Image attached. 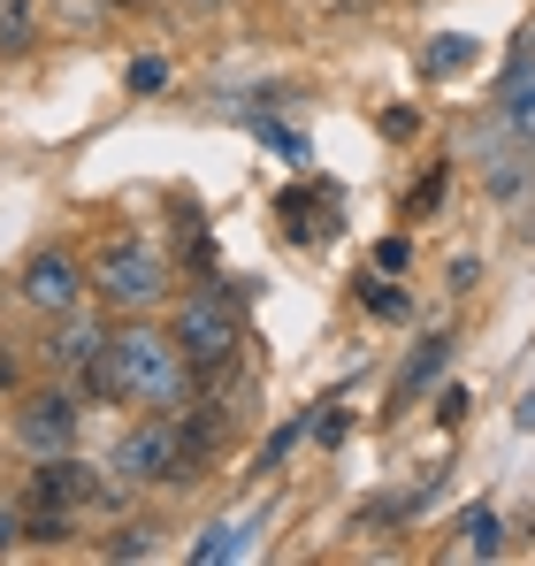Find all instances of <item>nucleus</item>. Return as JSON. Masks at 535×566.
Here are the masks:
<instances>
[{"label": "nucleus", "mask_w": 535, "mask_h": 566, "mask_svg": "<svg viewBox=\"0 0 535 566\" xmlns=\"http://www.w3.org/2000/svg\"><path fill=\"white\" fill-rule=\"evenodd\" d=\"M39 314H77V298H85V269L62 253V245H46V253H31L23 261V283H15Z\"/></svg>", "instance_id": "5"}, {"label": "nucleus", "mask_w": 535, "mask_h": 566, "mask_svg": "<svg viewBox=\"0 0 535 566\" xmlns=\"http://www.w3.org/2000/svg\"><path fill=\"white\" fill-rule=\"evenodd\" d=\"M154 552V528H123L115 544H107V559H146Z\"/></svg>", "instance_id": "16"}, {"label": "nucleus", "mask_w": 535, "mask_h": 566, "mask_svg": "<svg viewBox=\"0 0 535 566\" xmlns=\"http://www.w3.org/2000/svg\"><path fill=\"white\" fill-rule=\"evenodd\" d=\"M107 382L123 398L169 406L183 390V345L177 337H154V329H123V337H107Z\"/></svg>", "instance_id": "1"}, {"label": "nucleus", "mask_w": 535, "mask_h": 566, "mask_svg": "<svg viewBox=\"0 0 535 566\" xmlns=\"http://www.w3.org/2000/svg\"><path fill=\"white\" fill-rule=\"evenodd\" d=\"M0 382H15V360H0Z\"/></svg>", "instance_id": "20"}, {"label": "nucleus", "mask_w": 535, "mask_h": 566, "mask_svg": "<svg viewBox=\"0 0 535 566\" xmlns=\"http://www.w3.org/2000/svg\"><path fill=\"white\" fill-rule=\"evenodd\" d=\"M0 46H31V0H0Z\"/></svg>", "instance_id": "15"}, {"label": "nucleus", "mask_w": 535, "mask_h": 566, "mask_svg": "<svg viewBox=\"0 0 535 566\" xmlns=\"http://www.w3.org/2000/svg\"><path fill=\"white\" fill-rule=\"evenodd\" d=\"M482 185L497 191V199H513V191L528 185V161H521V154H490V169H482Z\"/></svg>", "instance_id": "13"}, {"label": "nucleus", "mask_w": 535, "mask_h": 566, "mask_svg": "<svg viewBox=\"0 0 535 566\" xmlns=\"http://www.w3.org/2000/svg\"><path fill=\"white\" fill-rule=\"evenodd\" d=\"M497 544H505V521H497L490 505H474V513H466V552H474V559H490Z\"/></svg>", "instance_id": "12"}, {"label": "nucleus", "mask_w": 535, "mask_h": 566, "mask_svg": "<svg viewBox=\"0 0 535 566\" xmlns=\"http://www.w3.org/2000/svg\"><path fill=\"white\" fill-rule=\"evenodd\" d=\"M46 360L70 368V376H99V368H107V337H99V322H85V314H54Z\"/></svg>", "instance_id": "6"}, {"label": "nucleus", "mask_w": 535, "mask_h": 566, "mask_svg": "<svg viewBox=\"0 0 535 566\" xmlns=\"http://www.w3.org/2000/svg\"><path fill=\"white\" fill-rule=\"evenodd\" d=\"M466 62H474V39H466V31L429 39V54H421V70H429V77H451V70H466Z\"/></svg>", "instance_id": "11"}, {"label": "nucleus", "mask_w": 535, "mask_h": 566, "mask_svg": "<svg viewBox=\"0 0 535 566\" xmlns=\"http://www.w3.org/2000/svg\"><path fill=\"white\" fill-rule=\"evenodd\" d=\"M437 199H444V169H437V177H421V185H413V214H429V207H437Z\"/></svg>", "instance_id": "17"}, {"label": "nucleus", "mask_w": 535, "mask_h": 566, "mask_svg": "<svg viewBox=\"0 0 535 566\" xmlns=\"http://www.w3.org/2000/svg\"><path fill=\"white\" fill-rule=\"evenodd\" d=\"M169 337L183 345L191 368H230V360L245 353V329H238V306H230V298H183Z\"/></svg>", "instance_id": "3"}, {"label": "nucleus", "mask_w": 535, "mask_h": 566, "mask_svg": "<svg viewBox=\"0 0 535 566\" xmlns=\"http://www.w3.org/2000/svg\"><path fill=\"white\" fill-rule=\"evenodd\" d=\"M15 437H23L31 452H62V444L77 437V398H62V390L31 398V406H23V421H15Z\"/></svg>", "instance_id": "8"}, {"label": "nucleus", "mask_w": 535, "mask_h": 566, "mask_svg": "<svg viewBox=\"0 0 535 566\" xmlns=\"http://www.w3.org/2000/svg\"><path fill=\"white\" fill-rule=\"evenodd\" d=\"M521 429H535V398H521Z\"/></svg>", "instance_id": "19"}, {"label": "nucleus", "mask_w": 535, "mask_h": 566, "mask_svg": "<svg viewBox=\"0 0 535 566\" xmlns=\"http://www.w3.org/2000/svg\"><path fill=\"white\" fill-rule=\"evenodd\" d=\"M107 8H123V0H107Z\"/></svg>", "instance_id": "21"}, {"label": "nucleus", "mask_w": 535, "mask_h": 566, "mask_svg": "<svg viewBox=\"0 0 535 566\" xmlns=\"http://www.w3.org/2000/svg\"><path fill=\"white\" fill-rule=\"evenodd\" d=\"M15 536H23V521H15V513H8V505H0V559H8V552H15Z\"/></svg>", "instance_id": "18"}, {"label": "nucleus", "mask_w": 535, "mask_h": 566, "mask_svg": "<svg viewBox=\"0 0 535 566\" xmlns=\"http://www.w3.org/2000/svg\"><path fill=\"white\" fill-rule=\"evenodd\" d=\"M359 306H367V314H382V322H406V314H413V298H406L390 276H375V269L359 276Z\"/></svg>", "instance_id": "10"}, {"label": "nucleus", "mask_w": 535, "mask_h": 566, "mask_svg": "<svg viewBox=\"0 0 535 566\" xmlns=\"http://www.w3.org/2000/svg\"><path fill=\"white\" fill-rule=\"evenodd\" d=\"M245 536H253V521H222V528H214L191 559H238V552H245Z\"/></svg>", "instance_id": "14"}, {"label": "nucleus", "mask_w": 535, "mask_h": 566, "mask_svg": "<svg viewBox=\"0 0 535 566\" xmlns=\"http://www.w3.org/2000/svg\"><path fill=\"white\" fill-rule=\"evenodd\" d=\"M92 497H107V482H92L85 460H62V452H54L46 468L31 474V505H70V513H77Z\"/></svg>", "instance_id": "7"}, {"label": "nucleus", "mask_w": 535, "mask_h": 566, "mask_svg": "<svg viewBox=\"0 0 535 566\" xmlns=\"http://www.w3.org/2000/svg\"><path fill=\"white\" fill-rule=\"evenodd\" d=\"M92 291L107 306H154L169 291V269H161V253L146 238H107L99 261H92Z\"/></svg>", "instance_id": "2"}, {"label": "nucleus", "mask_w": 535, "mask_h": 566, "mask_svg": "<svg viewBox=\"0 0 535 566\" xmlns=\"http://www.w3.org/2000/svg\"><path fill=\"white\" fill-rule=\"evenodd\" d=\"M451 368V337H429V345H413V360H406V376H398V390H390V413H406L429 382Z\"/></svg>", "instance_id": "9"}, {"label": "nucleus", "mask_w": 535, "mask_h": 566, "mask_svg": "<svg viewBox=\"0 0 535 566\" xmlns=\"http://www.w3.org/2000/svg\"><path fill=\"white\" fill-rule=\"evenodd\" d=\"M115 474H123V482H177V474H183L177 421H138V429H123V444H115Z\"/></svg>", "instance_id": "4"}]
</instances>
